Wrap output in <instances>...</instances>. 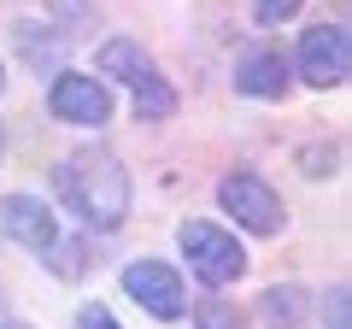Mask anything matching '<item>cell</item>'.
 <instances>
[{"instance_id": "6da1fadb", "label": "cell", "mask_w": 352, "mask_h": 329, "mask_svg": "<svg viewBox=\"0 0 352 329\" xmlns=\"http://www.w3.org/2000/svg\"><path fill=\"white\" fill-rule=\"evenodd\" d=\"M59 194L88 235H112L129 217V171L112 147H76L59 164Z\"/></svg>"}, {"instance_id": "7a4b0ae2", "label": "cell", "mask_w": 352, "mask_h": 329, "mask_svg": "<svg viewBox=\"0 0 352 329\" xmlns=\"http://www.w3.org/2000/svg\"><path fill=\"white\" fill-rule=\"evenodd\" d=\"M176 247L188 259V270L206 282V288H229V282L247 277V247H241L235 229L212 224V217H188L176 229Z\"/></svg>"}, {"instance_id": "3957f363", "label": "cell", "mask_w": 352, "mask_h": 329, "mask_svg": "<svg viewBox=\"0 0 352 329\" xmlns=\"http://www.w3.org/2000/svg\"><path fill=\"white\" fill-rule=\"evenodd\" d=\"M217 206H223V212L235 217V229H247V235H282V229H288V206H282V194L270 189L258 171H229V177L217 182Z\"/></svg>"}, {"instance_id": "277c9868", "label": "cell", "mask_w": 352, "mask_h": 329, "mask_svg": "<svg viewBox=\"0 0 352 329\" xmlns=\"http://www.w3.org/2000/svg\"><path fill=\"white\" fill-rule=\"evenodd\" d=\"M124 294L159 323H176L188 312V288H182V270L164 265V259H129L124 265Z\"/></svg>"}, {"instance_id": "5b68a950", "label": "cell", "mask_w": 352, "mask_h": 329, "mask_svg": "<svg viewBox=\"0 0 352 329\" xmlns=\"http://www.w3.org/2000/svg\"><path fill=\"white\" fill-rule=\"evenodd\" d=\"M300 76L311 83V89H340L352 76V36L346 24H311L300 36Z\"/></svg>"}, {"instance_id": "8992f818", "label": "cell", "mask_w": 352, "mask_h": 329, "mask_svg": "<svg viewBox=\"0 0 352 329\" xmlns=\"http://www.w3.org/2000/svg\"><path fill=\"white\" fill-rule=\"evenodd\" d=\"M47 106H53L59 124H76V129L112 124V94H106L100 76H88V71H59L53 89H47Z\"/></svg>"}, {"instance_id": "52a82bcc", "label": "cell", "mask_w": 352, "mask_h": 329, "mask_svg": "<svg viewBox=\"0 0 352 329\" xmlns=\"http://www.w3.org/2000/svg\"><path fill=\"white\" fill-rule=\"evenodd\" d=\"M0 229H6L18 247H30L36 259H47L53 247H59V217H53V206L41 200V194H6V200H0Z\"/></svg>"}, {"instance_id": "ba28073f", "label": "cell", "mask_w": 352, "mask_h": 329, "mask_svg": "<svg viewBox=\"0 0 352 329\" xmlns=\"http://www.w3.org/2000/svg\"><path fill=\"white\" fill-rule=\"evenodd\" d=\"M288 89H294V65L270 47L247 53L235 65V94H247V100H288Z\"/></svg>"}, {"instance_id": "9c48e42d", "label": "cell", "mask_w": 352, "mask_h": 329, "mask_svg": "<svg viewBox=\"0 0 352 329\" xmlns=\"http://www.w3.org/2000/svg\"><path fill=\"white\" fill-rule=\"evenodd\" d=\"M258 329H300L305 312H311V294L300 288V282H276V288H264L258 294Z\"/></svg>"}, {"instance_id": "30bf717a", "label": "cell", "mask_w": 352, "mask_h": 329, "mask_svg": "<svg viewBox=\"0 0 352 329\" xmlns=\"http://www.w3.org/2000/svg\"><path fill=\"white\" fill-rule=\"evenodd\" d=\"M129 94H135V118H141V124H159V118L176 112V89L159 76V65H147V71L129 83Z\"/></svg>"}, {"instance_id": "8fae6325", "label": "cell", "mask_w": 352, "mask_h": 329, "mask_svg": "<svg viewBox=\"0 0 352 329\" xmlns=\"http://www.w3.org/2000/svg\"><path fill=\"white\" fill-rule=\"evenodd\" d=\"M188 312H194V329H247V317H241L229 300H217V294H206V300L188 306Z\"/></svg>"}, {"instance_id": "7c38bea8", "label": "cell", "mask_w": 352, "mask_h": 329, "mask_svg": "<svg viewBox=\"0 0 352 329\" xmlns=\"http://www.w3.org/2000/svg\"><path fill=\"white\" fill-rule=\"evenodd\" d=\"M300 164H305V177H335L340 147H323V141H317V147H305V153H300Z\"/></svg>"}, {"instance_id": "4fadbf2b", "label": "cell", "mask_w": 352, "mask_h": 329, "mask_svg": "<svg viewBox=\"0 0 352 329\" xmlns=\"http://www.w3.org/2000/svg\"><path fill=\"white\" fill-rule=\"evenodd\" d=\"M300 6L305 0H252V18H258V24H288Z\"/></svg>"}, {"instance_id": "5bb4252c", "label": "cell", "mask_w": 352, "mask_h": 329, "mask_svg": "<svg viewBox=\"0 0 352 329\" xmlns=\"http://www.w3.org/2000/svg\"><path fill=\"white\" fill-rule=\"evenodd\" d=\"M76 329H124V323H118V317H112V312H106V306H100V300H88V306H82V312H76Z\"/></svg>"}, {"instance_id": "9a60e30c", "label": "cell", "mask_w": 352, "mask_h": 329, "mask_svg": "<svg viewBox=\"0 0 352 329\" xmlns=\"http://www.w3.org/2000/svg\"><path fill=\"white\" fill-rule=\"evenodd\" d=\"M346 306H352V288H346V282H335V288H329V329H352L346 323Z\"/></svg>"}, {"instance_id": "2e32d148", "label": "cell", "mask_w": 352, "mask_h": 329, "mask_svg": "<svg viewBox=\"0 0 352 329\" xmlns=\"http://www.w3.org/2000/svg\"><path fill=\"white\" fill-rule=\"evenodd\" d=\"M0 329H30V323H0Z\"/></svg>"}, {"instance_id": "e0dca14e", "label": "cell", "mask_w": 352, "mask_h": 329, "mask_svg": "<svg viewBox=\"0 0 352 329\" xmlns=\"http://www.w3.org/2000/svg\"><path fill=\"white\" fill-rule=\"evenodd\" d=\"M0 83H6V71H0Z\"/></svg>"}, {"instance_id": "ac0fdd59", "label": "cell", "mask_w": 352, "mask_h": 329, "mask_svg": "<svg viewBox=\"0 0 352 329\" xmlns=\"http://www.w3.org/2000/svg\"><path fill=\"white\" fill-rule=\"evenodd\" d=\"M0 147H6V136H0Z\"/></svg>"}]
</instances>
